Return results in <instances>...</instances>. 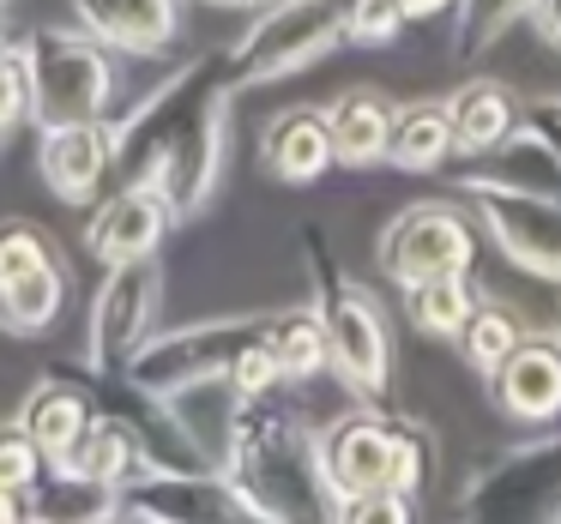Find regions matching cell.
Returning a JSON list of instances; mask_svg holds the SVG:
<instances>
[{"label":"cell","instance_id":"cell-20","mask_svg":"<svg viewBox=\"0 0 561 524\" xmlns=\"http://www.w3.org/2000/svg\"><path fill=\"white\" fill-rule=\"evenodd\" d=\"M170 410L182 416V428H187V440L199 446V458L224 470V458H230V446H236V428H242V410H248V398L230 386V374L170 392Z\"/></svg>","mask_w":561,"mask_h":524},{"label":"cell","instance_id":"cell-38","mask_svg":"<svg viewBox=\"0 0 561 524\" xmlns=\"http://www.w3.org/2000/svg\"><path fill=\"white\" fill-rule=\"evenodd\" d=\"M218 7H266V0H218Z\"/></svg>","mask_w":561,"mask_h":524},{"label":"cell","instance_id":"cell-2","mask_svg":"<svg viewBox=\"0 0 561 524\" xmlns=\"http://www.w3.org/2000/svg\"><path fill=\"white\" fill-rule=\"evenodd\" d=\"M230 482L260 524H339V488L320 458V428L278 398H248L236 446L224 458Z\"/></svg>","mask_w":561,"mask_h":524},{"label":"cell","instance_id":"cell-40","mask_svg":"<svg viewBox=\"0 0 561 524\" xmlns=\"http://www.w3.org/2000/svg\"><path fill=\"white\" fill-rule=\"evenodd\" d=\"M0 145H7V133H0Z\"/></svg>","mask_w":561,"mask_h":524},{"label":"cell","instance_id":"cell-15","mask_svg":"<svg viewBox=\"0 0 561 524\" xmlns=\"http://www.w3.org/2000/svg\"><path fill=\"white\" fill-rule=\"evenodd\" d=\"M37 170L49 182V194L61 206H98L115 182V127L103 121H61V127H37Z\"/></svg>","mask_w":561,"mask_h":524},{"label":"cell","instance_id":"cell-3","mask_svg":"<svg viewBox=\"0 0 561 524\" xmlns=\"http://www.w3.org/2000/svg\"><path fill=\"white\" fill-rule=\"evenodd\" d=\"M302 266H308V295H314L320 331H327V368L339 374V386L363 404H387L392 398V331L380 302L339 266L327 230L302 223Z\"/></svg>","mask_w":561,"mask_h":524},{"label":"cell","instance_id":"cell-26","mask_svg":"<svg viewBox=\"0 0 561 524\" xmlns=\"http://www.w3.org/2000/svg\"><path fill=\"white\" fill-rule=\"evenodd\" d=\"M266 350L278 356L284 386L314 380V374H332V368H327V331H320L314 307H284V314H266Z\"/></svg>","mask_w":561,"mask_h":524},{"label":"cell","instance_id":"cell-22","mask_svg":"<svg viewBox=\"0 0 561 524\" xmlns=\"http://www.w3.org/2000/svg\"><path fill=\"white\" fill-rule=\"evenodd\" d=\"M392 103L380 97V91H344L339 103L327 109L332 121V151H339L344 170H375V163H387V139H392Z\"/></svg>","mask_w":561,"mask_h":524},{"label":"cell","instance_id":"cell-16","mask_svg":"<svg viewBox=\"0 0 561 524\" xmlns=\"http://www.w3.org/2000/svg\"><path fill=\"white\" fill-rule=\"evenodd\" d=\"M489 398L507 422H561V331H525L489 374Z\"/></svg>","mask_w":561,"mask_h":524},{"label":"cell","instance_id":"cell-30","mask_svg":"<svg viewBox=\"0 0 561 524\" xmlns=\"http://www.w3.org/2000/svg\"><path fill=\"white\" fill-rule=\"evenodd\" d=\"M411 13H404V0H351V13H344V43L356 49H387V43L404 37Z\"/></svg>","mask_w":561,"mask_h":524},{"label":"cell","instance_id":"cell-6","mask_svg":"<svg viewBox=\"0 0 561 524\" xmlns=\"http://www.w3.org/2000/svg\"><path fill=\"white\" fill-rule=\"evenodd\" d=\"M31 61V121H103L115 103V55L85 25L79 31H25Z\"/></svg>","mask_w":561,"mask_h":524},{"label":"cell","instance_id":"cell-7","mask_svg":"<svg viewBox=\"0 0 561 524\" xmlns=\"http://www.w3.org/2000/svg\"><path fill=\"white\" fill-rule=\"evenodd\" d=\"M459 524H561V428L495 452L465 482Z\"/></svg>","mask_w":561,"mask_h":524},{"label":"cell","instance_id":"cell-34","mask_svg":"<svg viewBox=\"0 0 561 524\" xmlns=\"http://www.w3.org/2000/svg\"><path fill=\"white\" fill-rule=\"evenodd\" d=\"M519 127H531V133L561 158V97H543V103H531V109H519Z\"/></svg>","mask_w":561,"mask_h":524},{"label":"cell","instance_id":"cell-31","mask_svg":"<svg viewBox=\"0 0 561 524\" xmlns=\"http://www.w3.org/2000/svg\"><path fill=\"white\" fill-rule=\"evenodd\" d=\"M49 470V458L37 452V440L25 434V422H0V482H13V488H37V476Z\"/></svg>","mask_w":561,"mask_h":524},{"label":"cell","instance_id":"cell-28","mask_svg":"<svg viewBox=\"0 0 561 524\" xmlns=\"http://www.w3.org/2000/svg\"><path fill=\"white\" fill-rule=\"evenodd\" d=\"M404 307H411L416 331H428V338H459V326L477 307V290L465 271H447V278H423L416 290H404Z\"/></svg>","mask_w":561,"mask_h":524},{"label":"cell","instance_id":"cell-33","mask_svg":"<svg viewBox=\"0 0 561 524\" xmlns=\"http://www.w3.org/2000/svg\"><path fill=\"white\" fill-rule=\"evenodd\" d=\"M230 386L242 392V398H272V392L284 386V368H278V356L266 350V331L230 362Z\"/></svg>","mask_w":561,"mask_h":524},{"label":"cell","instance_id":"cell-24","mask_svg":"<svg viewBox=\"0 0 561 524\" xmlns=\"http://www.w3.org/2000/svg\"><path fill=\"white\" fill-rule=\"evenodd\" d=\"M61 470H79V476H91V482L127 488L134 476H146V470H151V458H146V446L134 440V428H127L122 416H110V410L98 404V422H91V428H85V440H79V446L61 458Z\"/></svg>","mask_w":561,"mask_h":524},{"label":"cell","instance_id":"cell-8","mask_svg":"<svg viewBox=\"0 0 561 524\" xmlns=\"http://www.w3.org/2000/svg\"><path fill=\"white\" fill-rule=\"evenodd\" d=\"M67 307V259L31 218H0V331L49 338Z\"/></svg>","mask_w":561,"mask_h":524},{"label":"cell","instance_id":"cell-11","mask_svg":"<svg viewBox=\"0 0 561 524\" xmlns=\"http://www.w3.org/2000/svg\"><path fill=\"white\" fill-rule=\"evenodd\" d=\"M471 259H477L471 218L459 206H447V199L404 206L375 242L380 278L399 283V290H416L423 278H447V271H471Z\"/></svg>","mask_w":561,"mask_h":524},{"label":"cell","instance_id":"cell-36","mask_svg":"<svg viewBox=\"0 0 561 524\" xmlns=\"http://www.w3.org/2000/svg\"><path fill=\"white\" fill-rule=\"evenodd\" d=\"M19 519H31V500H25V488L0 482V524H19Z\"/></svg>","mask_w":561,"mask_h":524},{"label":"cell","instance_id":"cell-19","mask_svg":"<svg viewBox=\"0 0 561 524\" xmlns=\"http://www.w3.org/2000/svg\"><path fill=\"white\" fill-rule=\"evenodd\" d=\"M19 422L37 440L43 458L61 464L67 452L85 440V428L98 422V386H85V380H73V374L37 380V386L25 392V404H19Z\"/></svg>","mask_w":561,"mask_h":524},{"label":"cell","instance_id":"cell-18","mask_svg":"<svg viewBox=\"0 0 561 524\" xmlns=\"http://www.w3.org/2000/svg\"><path fill=\"white\" fill-rule=\"evenodd\" d=\"M332 163H339V151H332L327 109H284L260 133V170L278 187H314L327 182Z\"/></svg>","mask_w":561,"mask_h":524},{"label":"cell","instance_id":"cell-37","mask_svg":"<svg viewBox=\"0 0 561 524\" xmlns=\"http://www.w3.org/2000/svg\"><path fill=\"white\" fill-rule=\"evenodd\" d=\"M453 0H404V13L411 19H435V13H447Z\"/></svg>","mask_w":561,"mask_h":524},{"label":"cell","instance_id":"cell-17","mask_svg":"<svg viewBox=\"0 0 561 524\" xmlns=\"http://www.w3.org/2000/svg\"><path fill=\"white\" fill-rule=\"evenodd\" d=\"M73 19L98 43L122 55H146V61L170 55L182 37V0H73Z\"/></svg>","mask_w":561,"mask_h":524},{"label":"cell","instance_id":"cell-39","mask_svg":"<svg viewBox=\"0 0 561 524\" xmlns=\"http://www.w3.org/2000/svg\"><path fill=\"white\" fill-rule=\"evenodd\" d=\"M19 524H37V519H19Z\"/></svg>","mask_w":561,"mask_h":524},{"label":"cell","instance_id":"cell-35","mask_svg":"<svg viewBox=\"0 0 561 524\" xmlns=\"http://www.w3.org/2000/svg\"><path fill=\"white\" fill-rule=\"evenodd\" d=\"M525 19H531V31L549 43V49H561V0H531Z\"/></svg>","mask_w":561,"mask_h":524},{"label":"cell","instance_id":"cell-32","mask_svg":"<svg viewBox=\"0 0 561 524\" xmlns=\"http://www.w3.org/2000/svg\"><path fill=\"white\" fill-rule=\"evenodd\" d=\"M416 500L399 488H368V494H344L339 500V524H411Z\"/></svg>","mask_w":561,"mask_h":524},{"label":"cell","instance_id":"cell-4","mask_svg":"<svg viewBox=\"0 0 561 524\" xmlns=\"http://www.w3.org/2000/svg\"><path fill=\"white\" fill-rule=\"evenodd\" d=\"M320 458L339 494H368V488H399V494H423L435 476V440L423 422H392L375 404L339 416L320 428Z\"/></svg>","mask_w":561,"mask_h":524},{"label":"cell","instance_id":"cell-10","mask_svg":"<svg viewBox=\"0 0 561 524\" xmlns=\"http://www.w3.org/2000/svg\"><path fill=\"white\" fill-rule=\"evenodd\" d=\"M465 199H471L477 223L495 235L507 266L537 271V278H561V199L513 187L489 170L465 175Z\"/></svg>","mask_w":561,"mask_h":524},{"label":"cell","instance_id":"cell-27","mask_svg":"<svg viewBox=\"0 0 561 524\" xmlns=\"http://www.w3.org/2000/svg\"><path fill=\"white\" fill-rule=\"evenodd\" d=\"M525 314L513 302H477L471 307V319H465L459 326V356H465V368H471V374H495L501 362H507L513 356V343L525 338Z\"/></svg>","mask_w":561,"mask_h":524},{"label":"cell","instance_id":"cell-14","mask_svg":"<svg viewBox=\"0 0 561 524\" xmlns=\"http://www.w3.org/2000/svg\"><path fill=\"white\" fill-rule=\"evenodd\" d=\"M182 223V211L170 206L158 182H122L85 223V247L103 271L134 266V259H158V247L170 242V230Z\"/></svg>","mask_w":561,"mask_h":524},{"label":"cell","instance_id":"cell-41","mask_svg":"<svg viewBox=\"0 0 561 524\" xmlns=\"http://www.w3.org/2000/svg\"><path fill=\"white\" fill-rule=\"evenodd\" d=\"M139 524H151V519H139Z\"/></svg>","mask_w":561,"mask_h":524},{"label":"cell","instance_id":"cell-25","mask_svg":"<svg viewBox=\"0 0 561 524\" xmlns=\"http://www.w3.org/2000/svg\"><path fill=\"white\" fill-rule=\"evenodd\" d=\"M453 158V121L447 103H416V109L392 115V139H387V163L404 175H428Z\"/></svg>","mask_w":561,"mask_h":524},{"label":"cell","instance_id":"cell-13","mask_svg":"<svg viewBox=\"0 0 561 524\" xmlns=\"http://www.w3.org/2000/svg\"><path fill=\"white\" fill-rule=\"evenodd\" d=\"M122 506L151 524H260L230 470L194 464V470H146L122 488Z\"/></svg>","mask_w":561,"mask_h":524},{"label":"cell","instance_id":"cell-5","mask_svg":"<svg viewBox=\"0 0 561 524\" xmlns=\"http://www.w3.org/2000/svg\"><path fill=\"white\" fill-rule=\"evenodd\" d=\"M344 13L351 0H266L260 19L224 49V73L236 91L278 85V79L314 67L344 43Z\"/></svg>","mask_w":561,"mask_h":524},{"label":"cell","instance_id":"cell-12","mask_svg":"<svg viewBox=\"0 0 561 524\" xmlns=\"http://www.w3.org/2000/svg\"><path fill=\"white\" fill-rule=\"evenodd\" d=\"M163 302V271L158 259H134V266H110L91 295V326H85V362L91 374H122L134 350L151 338Z\"/></svg>","mask_w":561,"mask_h":524},{"label":"cell","instance_id":"cell-43","mask_svg":"<svg viewBox=\"0 0 561 524\" xmlns=\"http://www.w3.org/2000/svg\"><path fill=\"white\" fill-rule=\"evenodd\" d=\"M0 7H7V0H0Z\"/></svg>","mask_w":561,"mask_h":524},{"label":"cell","instance_id":"cell-23","mask_svg":"<svg viewBox=\"0 0 561 524\" xmlns=\"http://www.w3.org/2000/svg\"><path fill=\"white\" fill-rule=\"evenodd\" d=\"M25 500H31V519L37 524H110L122 512V488L91 482V476L61 470V464H49Z\"/></svg>","mask_w":561,"mask_h":524},{"label":"cell","instance_id":"cell-9","mask_svg":"<svg viewBox=\"0 0 561 524\" xmlns=\"http://www.w3.org/2000/svg\"><path fill=\"white\" fill-rule=\"evenodd\" d=\"M266 331V314H230V319H194V326H170L151 331L134 350V362L122 368L127 380H139L146 392L170 398L182 386H199V380H224L230 362L248 350V343Z\"/></svg>","mask_w":561,"mask_h":524},{"label":"cell","instance_id":"cell-1","mask_svg":"<svg viewBox=\"0 0 561 524\" xmlns=\"http://www.w3.org/2000/svg\"><path fill=\"white\" fill-rule=\"evenodd\" d=\"M110 127H115V182H158L182 218H199L218 199L224 170H230L236 85L224 73V49L182 61Z\"/></svg>","mask_w":561,"mask_h":524},{"label":"cell","instance_id":"cell-21","mask_svg":"<svg viewBox=\"0 0 561 524\" xmlns=\"http://www.w3.org/2000/svg\"><path fill=\"white\" fill-rule=\"evenodd\" d=\"M447 121H453V151L465 158H495L507 145V133L519 127V103L495 85V79H471L447 97Z\"/></svg>","mask_w":561,"mask_h":524},{"label":"cell","instance_id":"cell-29","mask_svg":"<svg viewBox=\"0 0 561 524\" xmlns=\"http://www.w3.org/2000/svg\"><path fill=\"white\" fill-rule=\"evenodd\" d=\"M525 7L531 0H453V55L459 61H483L525 19Z\"/></svg>","mask_w":561,"mask_h":524},{"label":"cell","instance_id":"cell-42","mask_svg":"<svg viewBox=\"0 0 561 524\" xmlns=\"http://www.w3.org/2000/svg\"><path fill=\"white\" fill-rule=\"evenodd\" d=\"M556 331H561V319H556Z\"/></svg>","mask_w":561,"mask_h":524}]
</instances>
